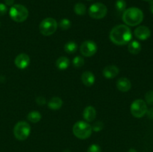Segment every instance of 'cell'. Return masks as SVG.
I'll return each instance as SVG.
<instances>
[{
  "mask_svg": "<svg viewBox=\"0 0 153 152\" xmlns=\"http://www.w3.org/2000/svg\"><path fill=\"white\" fill-rule=\"evenodd\" d=\"M109 37L112 43L118 46H123L130 42L132 37L131 29L127 25H119L112 28Z\"/></svg>",
  "mask_w": 153,
  "mask_h": 152,
  "instance_id": "obj_1",
  "label": "cell"
},
{
  "mask_svg": "<svg viewBox=\"0 0 153 152\" xmlns=\"http://www.w3.org/2000/svg\"><path fill=\"white\" fill-rule=\"evenodd\" d=\"M143 19V13L140 9L132 7L126 9L123 14V21L130 26H136L141 23Z\"/></svg>",
  "mask_w": 153,
  "mask_h": 152,
  "instance_id": "obj_2",
  "label": "cell"
},
{
  "mask_svg": "<svg viewBox=\"0 0 153 152\" xmlns=\"http://www.w3.org/2000/svg\"><path fill=\"white\" fill-rule=\"evenodd\" d=\"M9 15L10 18L15 22H22L26 20L28 18V10L22 4H13L9 10Z\"/></svg>",
  "mask_w": 153,
  "mask_h": 152,
  "instance_id": "obj_3",
  "label": "cell"
},
{
  "mask_svg": "<svg viewBox=\"0 0 153 152\" xmlns=\"http://www.w3.org/2000/svg\"><path fill=\"white\" fill-rule=\"evenodd\" d=\"M73 131L77 138L80 139H85L91 137L93 130L89 124L83 121H79L74 125Z\"/></svg>",
  "mask_w": 153,
  "mask_h": 152,
  "instance_id": "obj_4",
  "label": "cell"
},
{
  "mask_svg": "<svg viewBox=\"0 0 153 152\" xmlns=\"http://www.w3.org/2000/svg\"><path fill=\"white\" fill-rule=\"evenodd\" d=\"M31 127L28 122L20 121L15 125L13 128V135L15 138L20 141L25 140L30 135Z\"/></svg>",
  "mask_w": 153,
  "mask_h": 152,
  "instance_id": "obj_5",
  "label": "cell"
},
{
  "mask_svg": "<svg viewBox=\"0 0 153 152\" xmlns=\"http://www.w3.org/2000/svg\"><path fill=\"white\" fill-rule=\"evenodd\" d=\"M57 28H58V22L55 19L51 17L43 19L39 25L40 32L43 36L52 35L56 31Z\"/></svg>",
  "mask_w": 153,
  "mask_h": 152,
  "instance_id": "obj_6",
  "label": "cell"
},
{
  "mask_svg": "<svg viewBox=\"0 0 153 152\" xmlns=\"http://www.w3.org/2000/svg\"><path fill=\"white\" fill-rule=\"evenodd\" d=\"M108 12L107 7L104 4L100 2L94 3L90 6L88 9L89 16L93 19H100L106 16Z\"/></svg>",
  "mask_w": 153,
  "mask_h": 152,
  "instance_id": "obj_7",
  "label": "cell"
},
{
  "mask_svg": "<svg viewBox=\"0 0 153 152\" xmlns=\"http://www.w3.org/2000/svg\"><path fill=\"white\" fill-rule=\"evenodd\" d=\"M131 113L136 118H141L147 112L146 103L142 99H137L132 102L131 105Z\"/></svg>",
  "mask_w": 153,
  "mask_h": 152,
  "instance_id": "obj_8",
  "label": "cell"
},
{
  "mask_svg": "<svg viewBox=\"0 0 153 152\" xmlns=\"http://www.w3.org/2000/svg\"><path fill=\"white\" fill-rule=\"evenodd\" d=\"M80 52L85 57H92L97 52V46L92 40H86L80 46Z\"/></svg>",
  "mask_w": 153,
  "mask_h": 152,
  "instance_id": "obj_9",
  "label": "cell"
},
{
  "mask_svg": "<svg viewBox=\"0 0 153 152\" xmlns=\"http://www.w3.org/2000/svg\"><path fill=\"white\" fill-rule=\"evenodd\" d=\"M14 63L17 68L20 69H25L28 66L30 63L29 56L25 53L19 54L15 58Z\"/></svg>",
  "mask_w": 153,
  "mask_h": 152,
  "instance_id": "obj_10",
  "label": "cell"
},
{
  "mask_svg": "<svg viewBox=\"0 0 153 152\" xmlns=\"http://www.w3.org/2000/svg\"><path fill=\"white\" fill-rule=\"evenodd\" d=\"M134 34L138 40H145L149 38L151 35V31L148 27L141 25L134 30Z\"/></svg>",
  "mask_w": 153,
  "mask_h": 152,
  "instance_id": "obj_11",
  "label": "cell"
},
{
  "mask_svg": "<svg viewBox=\"0 0 153 152\" xmlns=\"http://www.w3.org/2000/svg\"><path fill=\"white\" fill-rule=\"evenodd\" d=\"M120 72V70L118 67L114 65H108L104 68L102 71L103 76L106 78L111 79L116 77Z\"/></svg>",
  "mask_w": 153,
  "mask_h": 152,
  "instance_id": "obj_12",
  "label": "cell"
},
{
  "mask_svg": "<svg viewBox=\"0 0 153 152\" xmlns=\"http://www.w3.org/2000/svg\"><path fill=\"white\" fill-rule=\"evenodd\" d=\"M131 87V82L126 77H120L117 81V88L121 92H128Z\"/></svg>",
  "mask_w": 153,
  "mask_h": 152,
  "instance_id": "obj_13",
  "label": "cell"
},
{
  "mask_svg": "<svg viewBox=\"0 0 153 152\" xmlns=\"http://www.w3.org/2000/svg\"><path fill=\"white\" fill-rule=\"evenodd\" d=\"M82 81L85 86H91L95 82V76L91 72L86 71L82 73Z\"/></svg>",
  "mask_w": 153,
  "mask_h": 152,
  "instance_id": "obj_14",
  "label": "cell"
},
{
  "mask_svg": "<svg viewBox=\"0 0 153 152\" xmlns=\"http://www.w3.org/2000/svg\"><path fill=\"white\" fill-rule=\"evenodd\" d=\"M96 116H97V112L95 108L92 106H88L84 110L83 117L87 122H93L95 119Z\"/></svg>",
  "mask_w": 153,
  "mask_h": 152,
  "instance_id": "obj_15",
  "label": "cell"
},
{
  "mask_svg": "<svg viewBox=\"0 0 153 152\" xmlns=\"http://www.w3.org/2000/svg\"><path fill=\"white\" fill-rule=\"evenodd\" d=\"M63 105V101L59 97H53L48 102V107L49 109L53 110H58Z\"/></svg>",
  "mask_w": 153,
  "mask_h": 152,
  "instance_id": "obj_16",
  "label": "cell"
},
{
  "mask_svg": "<svg viewBox=\"0 0 153 152\" xmlns=\"http://www.w3.org/2000/svg\"><path fill=\"white\" fill-rule=\"evenodd\" d=\"M70 66V60L67 57H61L56 61V67L60 70H65Z\"/></svg>",
  "mask_w": 153,
  "mask_h": 152,
  "instance_id": "obj_17",
  "label": "cell"
},
{
  "mask_svg": "<svg viewBox=\"0 0 153 152\" xmlns=\"http://www.w3.org/2000/svg\"><path fill=\"white\" fill-rule=\"evenodd\" d=\"M128 50L132 55H137L141 50V45L139 42L136 41V40H133V41L129 42Z\"/></svg>",
  "mask_w": 153,
  "mask_h": 152,
  "instance_id": "obj_18",
  "label": "cell"
},
{
  "mask_svg": "<svg viewBox=\"0 0 153 152\" xmlns=\"http://www.w3.org/2000/svg\"><path fill=\"white\" fill-rule=\"evenodd\" d=\"M27 119L32 123H37L41 119V114L37 110H33L28 113Z\"/></svg>",
  "mask_w": 153,
  "mask_h": 152,
  "instance_id": "obj_19",
  "label": "cell"
},
{
  "mask_svg": "<svg viewBox=\"0 0 153 152\" xmlns=\"http://www.w3.org/2000/svg\"><path fill=\"white\" fill-rule=\"evenodd\" d=\"M78 48L77 43L73 41H69L64 45V51L68 54H73L76 52Z\"/></svg>",
  "mask_w": 153,
  "mask_h": 152,
  "instance_id": "obj_20",
  "label": "cell"
},
{
  "mask_svg": "<svg viewBox=\"0 0 153 152\" xmlns=\"http://www.w3.org/2000/svg\"><path fill=\"white\" fill-rule=\"evenodd\" d=\"M86 6L83 3H77L74 6V12L79 16H83L86 13Z\"/></svg>",
  "mask_w": 153,
  "mask_h": 152,
  "instance_id": "obj_21",
  "label": "cell"
},
{
  "mask_svg": "<svg viewBox=\"0 0 153 152\" xmlns=\"http://www.w3.org/2000/svg\"><path fill=\"white\" fill-rule=\"evenodd\" d=\"M126 7V3L125 0H117L116 3H115V8H116L117 11L119 13L124 12Z\"/></svg>",
  "mask_w": 153,
  "mask_h": 152,
  "instance_id": "obj_22",
  "label": "cell"
},
{
  "mask_svg": "<svg viewBox=\"0 0 153 152\" xmlns=\"http://www.w3.org/2000/svg\"><path fill=\"white\" fill-rule=\"evenodd\" d=\"M73 64L76 68H79V67H82L85 64V60L82 57L76 56L73 60Z\"/></svg>",
  "mask_w": 153,
  "mask_h": 152,
  "instance_id": "obj_23",
  "label": "cell"
},
{
  "mask_svg": "<svg viewBox=\"0 0 153 152\" xmlns=\"http://www.w3.org/2000/svg\"><path fill=\"white\" fill-rule=\"evenodd\" d=\"M59 26L62 30H68L71 27V22L68 19H63L60 21Z\"/></svg>",
  "mask_w": 153,
  "mask_h": 152,
  "instance_id": "obj_24",
  "label": "cell"
},
{
  "mask_svg": "<svg viewBox=\"0 0 153 152\" xmlns=\"http://www.w3.org/2000/svg\"><path fill=\"white\" fill-rule=\"evenodd\" d=\"M93 131H94L95 132H99V131H101L104 128V125L102 122L98 121V122H96L93 125V126H91Z\"/></svg>",
  "mask_w": 153,
  "mask_h": 152,
  "instance_id": "obj_25",
  "label": "cell"
},
{
  "mask_svg": "<svg viewBox=\"0 0 153 152\" xmlns=\"http://www.w3.org/2000/svg\"><path fill=\"white\" fill-rule=\"evenodd\" d=\"M145 100L147 104L149 105H153V91H148L145 95Z\"/></svg>",
  "mask_w": 153,
  "mask_h": 152,
  "instance_id": "obj_26",
  "label": "cell"
},
{
  "mask_svg": "<svg viewBox=\"0 0 153 152\" xmlns=\"http://www.w3.org/2000/svg\"><path fill=\"white\" fill-rule=\"evenodd\" d=\"M87 152H101V148L98 145L93 144L88 148Z\"/></svg>",
  "mask_w": 153,
  "mask_h": 152,
  "instance_id": "obj_27",
  "label": "cell"
},
{
  "mask_svg": "<svg viewBox=\"0 0 153 152\" xmlns=\"http://www.w3.org/2000/svg\"><path fill=\"white\" fill-rule=\"evenodd\" d=\"M7 11V6L4 4H2V3H0V16H3V15L5 14Z\"/></svg>",
  "mask_w": 153,
  "mask_h": 152,
  "instance_id": "obj_28",
  "label": "cell"
},
{
  "mask_svg": "<svg viewBox=\"0 0 153 152\" xmlns=\"http://www.w3.org/2000/svg\"><path fill=\"white\" fill-rule=\"evenodd\" d=\"M36 103L38 105H44L46 104V98L43 96H38L36 98Z\"/></svg>",
  "mask_w": 153,
  "mask_h": 152,
  "instance_id": "obj_29",
  "label": "cell"
},
{
  "mask_svg": "<svg viewBox=\"0 0 153 152\" xmlns=\"http://www.w3.org/2000/svg\"><path fill=\"white\" fill-rule=\"evenodd\" d=\"M146 114H147L148 117H149V119H153V108H150L149 110H147Z\"/></svg>",
  "mask_w": 153,
  "mask_h": 152,
  "instance_id": "obj_30",
  "label": "cell"
},
{
  "mask_svg": "<svg viewBox=\"0 0 153 152\" xmlns=\"http://www.w3.org/2000/svg\"><path fill=\"white\" fill-rule=\"evenodd\" d=\"M6 5L8 6H13V3H14V0H4Z\"/></svg>",
  "mask_w": 153,
  "mask_h": 152,
  "instance_id": "obj_31",
  "label": "cell"
},
{
  "mask_svg": "<svg viewBox=\"0 0 153 152\" xmlns=\"http://www.w3.org/2000/svg\"><path fill=\"white\" fill-rule=\"evenodd\" d=\"M149 9H150V11L152 12V13L153 14V0L149 1Z\"/></svg>",
  "mask_w": 153,
  "mask_h": 152,
  "instance_id": "obj_32",
  "label": "cell"
},
{
  "mask_svg": "<svg viewBox=\"0 0 153 152\" xmlns=\"http://www.w3.org/2000/svg\"><path fill=\"white\" fill-rule=\"evenodd\" d=\"M128 152H137V151L134 148H130L129 150H128Z\"/></svg>",
  "mask_w": 153,
  "mask_h": 152,
  "instance_id": "obj_33",
  "label": "cell"
},
{
  "mask_svg": "<svg viewBox=\"0 0 153 152\" xmlns=\"http://www.w3.org/2000/svg\"><path fill=\"white\" fill-rule=\"evenodd\" d=\"M143 1H152V0H143Z\"/></svg>",
  "mask_w": 153,
  "mask_h": 152,
  "instance_id": "obj_34",
  "label": "cell"
},
{
  "mask_svg": "<svg viewBox=\"0 0 153 152\" xmlns=\"http://www.w3.org/2000/svg\"><path fill=\"white\" fill-rule=\"evenodd\" d=\"M88 1H93V0H88Z\"/></svg>",
  "mask_w": 153,
  "mask_h": 152,
  "instance_id": "obj_35",
  "label": "cell"
}]
</instances>
